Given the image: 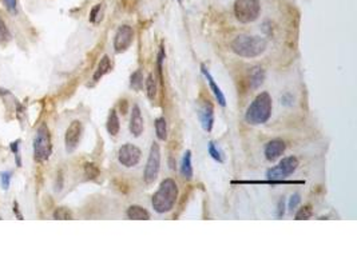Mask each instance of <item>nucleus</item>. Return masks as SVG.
Here are the masks:
<instances>
[{"label":"nucleus","instance_id":"f257e3e1","mask_svg":"<svg viewBox=\"0 0 357 267\" xmlns=\"http://www.w3.org/2000/svg\"><path fill=\"white\" fill-rule=\"evenodd\" d=\"M177 198H178V186L174 179L167 178L161 183L157 192L153 195L151 204L158 214H165L173 210Z\"/></svg>","mask_w":357,"mask_h":267},{"label":"nucleus","instance_id":"f03ea898","mask_svg":"<svg viewBox=\"0 0 357 267\" xmlns=\"http://www.w3.org/2000/svg\"><path fill=\"white\" fill-rule=\"evenodd\" d=\"M266 40L261 36L238 35L231 42V51L241 58H257L266 50Z\"/></svg>","mask_w":357,"mask_h":267},{"label":"nucleus","instance_id":"7ed1b4c3","mask_svg":"<svg viewBox=\"0 0 357 267\" xmlns=\"http://www.w3.org/2000/svg\"><path fill=\"white\" fill-rule=\"evenodd\" d=\"M272 115V98L268 92H261L246 110L245 120L252 126L266 123Z\"/></svg>","mask_w":357,"mask_h":267},{"label":"nucleus","instance_id":"20e7f679","mask_svg":"<svg viewBox=\"0 0 357 267\" xmlns=\"http://www.w3.org/2000/svg\"><path fill=\"white\" fill-rule=\"evenodd\" d=\"M32 146H34V158L38 163H43L50 159L52 154L51 132L46 123H42L38 127Z\"/></svg>","mask_w":357,"mask_h":267},{"label":"nucleus","instance_id":"39448f33","mask_svg":"<svg viewBox=\"0 0 357 267\" xmlns=\"http://www.w3.org/2000/svg\"><path fill=\"white\" fill-rule=\"evenodd\" d=\"M261 12L260 0H235L234 15L241 23H252L258 19Z\"/></svg>","mask_w":357,"mask_h":267},{"label":"nucleus","instance_id":"423d86ee","mask_svg":"<svg viewBox=\"0 0 357 267\" xmlns=\"http://www.w3.org/2000/svg\"><path fill=\"white\" fill-rule=\"evenodd\" d=\"M159 168H161V148H159V144L154 142L151 144L150 154L147 158L145 174H143V179L147 184L154 183L155 179L158 178Z\"/></svg>","mask_w":357,"mask_h":267},{"label":"nucleus","instance_id":"0eeeda50","mask_svg":"<svg viewBox=\"0 0 357 267\" xmlns=\"http://www.w3.org/2000/svg\"><path fill=\"white\" fill-rule=\"evenodd\" d=\"M298 167V159L296 156H286L273 168L266 171V178L272 180L285 179L286 176L292 175Z\"/></svg>","mask_w":357,"mask_h":267},{"label":"nucleus","instance_id":"6e6552de","mask_svg":"<svg viewBox=\"0 0 357 267\" xmlns=\"http://www.w3.org/2000/svg\"><path fill=\"white\" fill-rule=\"evenodd\" d=\"M141 156H142L141 150H139L137 146L130 143L123 144L118 151L119 163L127 168L137 166V164L139 163V160H141Z\"/></svg>","mask_w":357,"mask_h":267},{"label":"nucleus","instance_id":"1a4fd4ad","mask_svg":"<svg viewBox=\"0 0 357 267\" xmlns=\"http://www.w3.org/2000/svg\"><path fill=\"white\" fill-rule=\"evenodd\" d=\"M82 134H83L82 122L72 120L70 126L67 127V130H66V134H64V144H66L67 152L75 151V148L79 146V142L82 139Z\"/></svg>","mask_w":357,"mask_h":267},{"label":"nucleus","instance_id":"9d476101","mask_svg":"<svg viewBox=\"0 0 357 267\" xmlns=\"http://www.w3.org/2000/svg\"><path fill=\"white\" fill-rule=\"evenodd\" d=\"M133 40H134L133 27L127 26V24L121 26V27L116 30L115 36H114V51H115L116 54L125 52L127 48L130 47Z\"/></svg>","mask_w":357,"mask_h":267},{"label":"nucleus","instance_id":"9b49d317","mask_svg":"<svg viewBox=\"0 0 357 267\" xmlns=\"http://www.w3.org/2000/svg\"><path fill=\"white\" fill-rule=\"evenodd\" d=\"M198 118L201 122V126L206 132H210L213 130L214 124V107L209 100H205L201 103L198 110Z\"/></svg>","mask_w":357,"mask_h":267},{"label":"nucleus","instance_id":"f8f14e48","mask_svg":"<svg viewBox=\"0 0 357 267\" xmlns=\"http://www.w3.org/2000/svg\"><path fill=\"white\" fill-rule=\"evenodd\" d=\"M145 122H143L142 118V112H141V108L135 104L133 106V110H131V118H130V132L131 135L138 138V136L142 135L143 128H145Z\"/></svg>","mask_w":357,"mask_h":267},{"label":"nucleus","instance_id":"ddd939ff","mask_svg":"<svg viewBox=\"0 0 357 267\" xmlns=\"http://www.w3.org/2000/svg\"><path fill=\"white\" fill-rule=\"evenodd\" d=\"M285 148H286V144L284 140L281 139L270 140V142H268L265 146V158L268 160H270V162H273V160L280 158V156L285 152Z\"/></svg>","mask_w":357,"mask_h":267},{"label":"nucleus","instance_id":"4468645a","mask_svg":"<svg viewBox=\"0 0 357 267\" xmlns=\"http://www.w3.org/2000/svg\"><path fill=\"white\" fill-rule=\"evenodd\" d=\"M201 71H202L203 76L206 78L207 83H209V86H210V90L213 91V94H214L217 102H218V103L221 104L222 107H225V106H226V98H225V95H223L222 90L219 88L218 84L215 83L214 78L211 76L210 72L207 71V68H206V66H205V64H202V66H201Z\"/></svg>","mask_w":357,"mask_h":267},{"label":"nucleus","instance_id":"2eb2a0df","mask_svg":"<svg viewBox=\"0 0 357 267\" xmlns=\"http://www.w3.org/2000/svg\"><path fill=\"white\" fill-rule=\"evenodd\" d=\"M110 71H111V60H110L108 55H103L100 58L98 67H96L95 72H94V75H92V82H94V83L99 82V80Z\"/></svg>","mask_w":357,"mask_h":267},{"label":"nucleus","instance_id":"dca6fc26","mask_svg":"<svg viewBox=\"0 0 357 267\" xmlns=\"http://www.w3.org/2000/svg\"><path fill=\"white\" fill-rule=\"evenodd\" d=\"M265 80V70L261 66H254L249 71V84L253 90H257Z\"/></svg>","mask_w":357,"mask_h":267},{"label":"nucleus","instance_id":"f3484780","mask_svg":"<svg viewBox=\"0 0 357 267\" xmlns=\"http://www.w3.org/2000/svg\"><path fill=\"white\" fill-rule=\"evenodd\" d=\"M233 184H270V186H278V184H302L305 183V182H302V180H284V179H280V180H272V179H268V180H233L231 182Z\"/></svg>","mask_w":357,"mask_h":267},{"label":"nucleus","instance_id":"a211bd4d","mask_svg":"<svg viewBox=\"0 0 357 267\" xmlns=\"http://www.w3.org/2000/svg\"><path fill=\"white\" fill-rule=\"evenodd\" d=\"M126 215L129 219L134 220H149L150 219V214L146 208L141 207V206H130L127 208Z\"/></svg>","mask_w":357,"mask_h":267},{"label":"nucleus","instance_id":"6ab92c4d","mask_svg":"<svg viewBox=\"0 0 357 267\" xmlns=\"http://www.w3.org/2000/svg\"><path fill=\"white\" fill-rule=\"evenodd\" d=\"M181 175L187 180H190L191 178H193V166H191L190 150H187V151L183 154L182 162H181Z\"/></svg>","mask_w":357,"mask_h":267},{"label":"nucleus","instance_id":"aec40b11","mask_svg":"<svg viewBox=\"0 0 357 267\" xmlns=\"http://www.w3.org/2000/svg\"><path fill=\"white\" fill-rule=\"evenodd\" d=\"M106 128H107L108 134H110L111 136H116L119 134V130H121V122H119L118 114H116L115 110H111L110 114H108Z\"/></svg>","mask_w":357,"mask_h":267},{"label":"nucleus","instance_id":"412c9836","mask_svg":"<svg viewBox=\"0 0 357 267\" xmlns=\"http://www.w3.org/2000/svg\"><path fill=\"white\" fill-rule=\"evenodd\" d=\"M155 132H157V138L159 140L167 139V123L163 116L155 120Z\"/></svg>","mask_w":357,"mask_h":267},{"label":"nucleus","instance_id":"4be33fe9","mask_svg":"<svg viewBox=\"0 0 357 267\" xmlns=\"http://www.w3.org/2000/svg\"><path fill=\"white\" fill-rule=\"evenodd\" d=\"M146 94L147 98L150 100H154L157 95V80H155L154 74H149L146 79Z\"/></svg>","mask_w":357,"mask_h":267},{"label":"nucleus","instance_id":"5701e85b","mask_svg":"<svg viewBox=\"0 0 357 267\" xmlns=\"http://www.w3.org/2000/svg\"><path fill=\"white\" fill-rule=\"evenodd\" d=\"M130 86L134 88L135 91H141L143 87V75L142 72L137 70L135 72H133V75L130 76Z\"/></svg>","mask_w":357,"mask_h":267},{"label":"nucleus","instance_id":"b1692460","mask_svg":"<svg viewBox=\"0 0 357 267\" xmlns=\"http://www.w3.org/2000/svg\"><path fill=\"white\" fill-rule=\"evenodd\" d=\"M12 39L11 31L8 30L7 24L4 22V19L0 16V43L6 44Z\"/></svg>","mask_w":357,"mask_h":267},{"label":"nucleus","instance_id":"393cba45","mask_svg":"<svg viewBox=\"0 0 357 267\" xmlns=\"http://www.w3.org/2000/svg\"><path fill=\"white\" fill-rule=\"evenodd\" d=\"M54 219L58 220H70L72 219V212L66 207H58L52 214Z\"/></svg>","mask_w":357,"mask_h":267},{"label":"nucleus","instance_id":"a878e982","mask_svg":"<svg viewBox=\"0 0 357 267\" xmlns=\"http://www.w3.org/2000/svg\"><path fill=\"white\" fill-rule=\"evenodd\" d=\"M100 171L98 166L94 163H84V175L87 176L88 179H96L99 176Z\"/></svg>","mask_w":357,"mask_h":267},{"label":"nucleus","instance_id":"bb28decb","mask_svg":"<svg viewBox=\"0 0 357 267\" xmlns=\"http://www.w3.org/2000/svg\"><path fill=\"white\" fill-rule=\"evenodd\" d=\"M312 214H313V211H312V207H310V206H304V207H301L297 212H296L294 218H296L297 220L309 219L310 216H312Z\"/></svg>","mask_w":357,"mask_h":267},{"label":"nucleus","instance_id":"cd10ccee","mask_svg":"<svg viewBox=\"0 0 357 267\" xmlns=\"http://www.w3.org/2000/svg\"><path fill=\"white\" fill-rule=\"evenodd\" d=\"M2 2H3L4 8L11 15H18V12H19V10H18V0H2Z\"/></svg>","mask_w":357,"mask_h":267},{"label":"nucleus","instance_id":"c85d7f7f","mask_svg":"<svg viewBox=\"0 0 357 267\" xmlns=\"http://www.w3.org/2000/svg\"><path fill=\"white\" fill-rule=\"evenodd\" d=\"M209 155L213 158L214 160H217V162H219V163H222L223 162V158H222V154L217 150V147H215V143H213V142H210L209 143Z\"/></svg>","mask_w":357,"mask_h":267},{"label":"nucleus","instance_id":"c756f323","mask_svg":"<svg viewBox=\"0 0 357 267\" xmlns=\"http://www.w3.org/2000/svg\"><path fill=\"white\" fill-rule=\"evenodd\" d=\"M11 178H12L11 171L0 172V183H2V187H3V190H8V188H10Z\"/></svg>","mask_w":357,"mask_h":267},{"label":"nucleus","instance_id":"7c9ffc66","mask_svg":"<svg viewBox=\"0 0 357 267\" xmlns=\"http://www.w3.org/2000/svg\"><path fill=\"white\" fill-rule=\"evenodd\" d=\"M300 200H301V198H300V194H298V192H296V194H293V195L290 196V200H289L290 211H293L294 208L297 207V204L300 203Z\"/></svg>","mask_w":357,"mask_h":267},{"label":"nucleus","instance_id":"2f4dec72","mask_svg":"<svg viewBox=\"0 0 357 267\" xmlns=\"http://www.w3.org/2000/svg\"><path fill=\"white\" fill-rule=\"evenodd\" d=\"M16 116H18V119L22 122L24 118V115H26V107H24L23 104L19 103L18 100H16Z\"/></svg>","mask_w":357,"mask_h":267},{"label":"nucleus","instance_id":"473e14b6","mask_svg":"<svg viewBox=\"0 0 357 267\" xmlns=\"http://www.w3.org/2000/svg\"><path fill=\"white\" fill-rule=\"evenodd\" d=\"M100 7H102L100 4H96L95 7L91 10V14H90V22L91 23H96V18H98V14L100 11Z\"/></svg>","mask_w":357,"mask_h":267},{"label":"nucleus","instance_id":"72a5a7b5","mask_svg":"<svg viewBox=\"0 0 357 267\" xmlns=\"http://www.w3.org/2000/svg\"><path fill=\"white\" fill-rule=\"evenodd\" d=\"M284 214H285V199L282 198V199H280V202H278L277 218H282V216H284Z\"/></svg>","mask_w":357,"mask_h":267},{"label":"nucleus","instance_id":"f704fd0d","mask_svg":"<svg viewBox=\"0 0 357 267\" xmlns=\"http://www.w3.org/2000/svg\"><path fill=\"white\" fill-rule=\"evenodd\" d=\"M19 147H20V140H14L10 143V150L14 152V155H19Z\"/></svg>","mask_w":357,"mask_h":267},{"label":"nucleus","instance_id":"c9c22d12","mask_svg":"<svg viewBox=\"0 0 357 267\" xmlns=\"http://www.w3.org/2000/svg\"><path fill=\"white\" fill-rule=\"evenodd\" d=\"M14 212H15L18 219H23V215H22V212L19 211V203H18V202H14Z\"/></svg>","mask_w":357,"mask_h":267},{"label":"nucleus","instance_id":"e433bc0d","mask_svg":"<svg viewBox=\"0 0 357 267\" xmlns=\"http://www.w3.org/2000/svg\"><path fill=\"white\" fill-rule=\"evenodd\" d=\"M122 103H123V107L121 106V110H122V114H126V111H127V102L126 100H122Z\"/></svg>","mask_w":357,"mask_h":267}]
</instances>
